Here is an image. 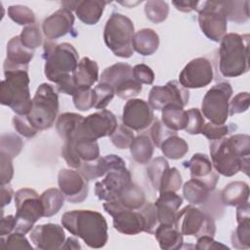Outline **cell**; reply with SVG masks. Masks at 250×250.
I'll list each match as a JSON object with an SVG mask.
<instances>
[{
	"label": "cell",
	"instance_id": "1",
	"mask_svg": "<svg viewBox=\"0 0 250 250\" xmlns=\"http://www.w3.org/2000/svg\"><path fill=\"white\" fill-rule=\"evenodd\" d=\"M210 155L213 168L225 177H232L242 171L249 174L250 137L234 134L220 140L210 141Z\"/></svg>",
	"mask_w": 250,
	"mask_h": 250
},
{
	"label": "cell",
	"instance_id": "2",
	"mask_svg": "<svg viewBox=\"0 0 250 250\" xmlns=\"http://www.w3.org/2000/svg\"><path fill=\"white\" fill-rule=\"evenodd\" d=\"M61 223L67 231L81 238L91 248H102L107 242V223L97 211H67L62 216Z\"/></svg>",
	"mask_w": 250,
	"mask_h": 250
},
{
	"label": "cell",
	"instance_id": "3",
	"mask_svg": "<svg viewBox=\"0 0 250 250\" xmlns=\"http://www.w3.org/2000/svg\"><path fill=\"white\" fill-rule=\"evenodd\" d=\"M249 34L228 33L220 41L219 71L223 77L240 76L249 70Z\"/></svg>",
	"mask_w": 250,
	"mask_h": 250
},
{
	"label": "cell",
	"instance_id": "4",
	"mask_svg": "<svg viewBox=\"0 0 250 250\" xmlns=\"http://www.w3.org/2000/svg\"><path fill=\"white\" fill-rule=\"evenodd\" d=\"M4 75L0 86L1 104L9 106L18 115H27L32 108L27 70H4Z\"/></svg>",
	"mask_w": 250,
	"mask_h": 250
},
{
	"label": "cell",
	"instance_id": "5",
	"mask_svg": "<svg viewBox=\"0 0 250 250\" xmlns=\"http://www.w3.org/2000/svg\"><path fill=\"white\" fill-rule=\"evenodd\" d=\"M45 60L44 74L48 80L55 84L64 76L71 74L78 65L79 55L70 43L56 44L45 41L43 48Z\"/></svg>",
	"mask_w": 250,
	"mask_h": 250
},
{
	"label": "cell",
	"instance_id": "6",
	"mask_svg": "<svg viewBox=\"0 0 250 250\" xmlns=\"http://www.w3.org/2000/svg\"><path fill=\"white\" fill-rule=\"evenodd\" d=\"M135 26L133 21L119 13H112L104 29V40L114 56L129 59L134 54L133 37Z\"/></svg>",
	"mask_w": 250,
	"mask_h": 250
},
{
	"label": "cell",
	"instance_id": "7",
	"mask_svg": "<svg viewBox=\"0 0 250 250\" xmlns=\"http://www.w3.org/2000/svg\"><path fill=\"white\" fill-rule=\"evenodd\" d=\"M59 112V96L55 88L42 83L37 88L32 99V108L26 115L30 124L38 131L50 129Z\"/></svg>",
	"mask_w": 250,
	"mask_h": 250
},
{
	"label": "cell",
	"instance_id": "8",
	"mask_svg": "<svg viewBox=\"0 0 250 250\" xmlns=\"http://www.w3.org/2000/svg\"><path fill=\"white\" fill-rule=\"evenodd\" d=\"M16 227L15 230L26 234L34 224L44 217V208L40 195L32 188H23L15 193Z\"/></svg>",
	"mask_w": 250,
	"mask_h": 250
},
{
	"label": "cell",
	"instance_id": "9",
	"mask_svg": "<svg viewBox=\"0 0 250 250\" xmlns=\"http://www.w3.org/2000/svg\"><path fill=\"white\" fill-rule=\"evenodd\" d=\"M174 226L183 235L187 236H214L216 232V225L213 218L191 204L187 205L180 211L178 210Z\"/></svg>",
	"mask_w": 250,
	"mask_h": 250
},
{
	"label": "cell",
	"instance_id": "10",
	"mask_svg": "<svg viewBox=\"0 0 250 250\" xmlns=\"http://www.w3.org/2000/svg\"><path fill=\"white\" fill-rule=\"evenodd\" d=\"M231 95V85L227 81L212 86L206 92L201 103L203 116L213 124H225L229 116V104Z\"/></svg>",
	"mask_w": 250,
	"mask_h": 250
},
{
	"label": "cell",
	"instance_id": "11",
	"mask_svg": "<svg viewBox=\"0 0 250 250\" xmlns=\"http://www.w3.org/2000/svg\"><path fill=\"white\" fill-rule=\"evenodd\" d=\"M196 12H198V23L203 34L214 42H220L227 34L228 29V21L221 2H200Z\"/></svg>",
	"mask_w": 250,
	"mask_h": 250
},
{
	"label": "cell",
	"instance_id": "12",
	"mask_svg": "<svg viewBox=\"0 0 250 250\" xmlns=\"http://www.w3.org/2000/svg\"><path fill=\"white\" fill-rule=\"evenodd\" d=\"M117 127L116 116L107 109H102L84 117L73 138L97 141L100 138L110 137Z\"/></svg>",
	"mask_w": 250,
	"mask_h": 250
},
{
	"label": "cell",
	"instance_id": "13",
	"mask_svg": "<svg viewBox=\"0 0 250 250\" xmlns=\"http://www.w3.org/2000/svg\"><path fill=\"white\" fill-rule=\"evenodd\" d=\"M104 209L113 218V228L118 232L126 235H135L145 231V219L139 209L124 208L117 199L105 201Z\"/></svg>",
	"mask_w": 250,
	"mask_h": 250
},
{
	"label": "cell",
	"instance_id": "14",
	"mask_svg": "<svg viewBox=\"0 0 250 250\" xmlns=\"http://www.w3.org/2000/svg\"><path fill=\"white\" fill-rule=\"evenodd\" d=\"M189 100L188 89L179 81L171 80L164 86H153L148 94V104L154 110H162L166 105L176 104L185 107Z\"/></svg>",
	"mask_w": 250,
	"mask_h": 250
},
{
	"label": "cell",
	"instance_id": "15",
	"mask_svg": "<svg viewBox=\"0 0 250 250\" xmlns=\"http://www.w3.org/2000/svg\"><path fill=\"white\" fill-rule=\"evenodd\" d=\"M61 153L69 167L78 169L82 162L98 159L100 157V147L97 141L71 138L64 141Z\"/></svg>",
	"mask_w": 250,
	"mask_h": 250
},
{
	"label": "cell",
	"instance_id": "16",
	"mask_svg": "<svg viewBox=\"0 0 250 250\" xmlns=\"http://www.w3.org/2000/svg\"><path fill=\"white\" fill-rule=\"evenodd\" d=\"M213 78L214 70L211 62L200 57L186 64L179 75V83L187 89H199L208 86Z\"/></svg>",
	"mask_w": 250,
	"mask_h": 250
},
{
	"label": "cell",
	"instance_id": "17",
	"mask_svg": "<svg viewBox=\"0 0 250 250\" xmlns=\"http://www.w3.org/2000/svg\"><path fill=\"white\" fill-rule=\"evenodd\" d=\"M122 124L132 131L143 132L154 121L153 109L147 102L141 99H130L123 106Z\"/></svg>",
	"mask_w": 250,
	"mask_h": 250
},
{
	"label": "cell",
	"instance_id": "18",
	"mask_svg": "<svg viewBox=\"0 0 250 250\" xmlns=\"http://www.w3.org/2000/svg\"><path fill=\"white\" fill-rule=\"evenodd\" d=\"M58 185L70 203H81L88 196L89 181L78 170L62 169L58 174Z\"/></svg>",
	"mask_w": 250,
	"mask_h": 250
},
{
	"label": "cell",
	"instance_id": "19",
	"mask_svg": "<svg viewBox=\"0 0 250 250\" xmlns=\"http://www.w3.org/2000/svg\"><path fill=\"white\" fill-rule=\"evenodd\" d=\"M131 182V173L126 167L111 170L105 174L104 180L95 184V194L100 200H115L118 198L123 188Z\"/></svg>",
	"mask_w": 250,
	"mask_h": 250
},
{
	"label": "cell",
	"instance_id": "20",
	"mask_svg": "<svg viewBox=\"0 0 250 250\" xmlns=\"http://www.w3.org/2000/svg\"><path fill=\"white\" fill-rule=\"evenodd\" d=\"M29 238L36 249L57 250L64 243L65 233L63 227L49 223L34 227L30 230Z\"/></svg>",
	"mask_w": 250,
	"mask_h": 250
},
{
	"label": "cell",
	"instance_id": "21",
	"mask_svg": "<svg viewBox=\"0 0 250 250\" xmlns=\"http://www.w3.org/2000/svg\"><path fill=\"white\" fill-rule=\"evenodd\" d=\"M73 24L72 12L66 8H61L44 20L42 30L48 39H59L72 32Z\"/></svg>",
	"mask_w": 250,
	"mask_h": 250
},
{
	"label": "cell",
	"instance_id": "22",
	"mask_svg": "<svg viewBox=\"0 0 250 250\" xmlns=\"http://www.w3.org/2000/svg\"><path fill=\"white\" fill-rule=\"evenodd\" d=\"M184 166L189 169L190 177L202 181L213 191L219 181V175L214 170L209 157L204 153H194L192 157L184 162Z\"/></svg>",
	"mask_w": 250,
	"mask_h": 250
},
{
	"label": "cell",
	"instance_id": "23",
	"mask_svg": "<svg viewBox=\"0 0 250 250\" xmlns=\"http://www.w3.org/2000/svg\"><path fill=\"white\" fill-rule=\"evenodd\" d=\"M7 58L4 61V70L14 69H28V64L33 59L34 52L25 48L20 39V36H14L7 43L6 48Z\"/></svg>",
	"mask_w": 250,
	"mask_h": 250
},
{
	"label": "cell",
	"instance_id": "24",
	"mask_svg": "<svg viewBox=\"0 0 250 250\" xmlns=\"http://www.w3.org/2000/svg\"><path fill=\"white\" fill-rule=\"evenodd\" d=\"M183 203V197L176 192L167 191L160 193L154 202L159 224L174 225L175 216Z\"/></svg>",
	"mask_w": 250,
	"mask_h": 250
},
{
	"label": "cell",
	"instance_id": "25",
	"mask_svg": "<svg viewBox=\"0 0 250 250\" xmlns=\"http://www.w3.org/2000/svg\"><path fill=\"white\" fill-rule=\"evenodd\" d=\"M72 78L76 89L91 88L99 80L98 63L87 57L81 59L72 72Z\"/></svg>",
	"mask_w": 250,
	"mask_h": 250
},
{
	"label": "cell",
	"instance_id": "26",
	"mask_svg": "<svg viewBox=\"0 0 250 250\" xmlns=\"http://www.w3.org/2000/svg\"><path fill=\"white\" fill-rule=\"evenodd\" d=\"M106 4H108V2L102 0L77 1L73 11L83 23L93 25L102 18Z\"/></svg>",
	"mask_w": 250,
	"mask_h": 250
},
{
	"label": "cell",
	"instance_id": "27",
	"mask_svg": "<svg viewBox=\"0 0 250 250\" xmlns=\"http://www.w3.org/2000/svg\"><path fill=\"white\" fill-rule=\"evenodd\" d=\"M249 186L245 182L235 181L228 184L221 192V200L226 206L237 207L249 199Z\"/></svg>",
	"mask_w": 250,
	"mask_h": 250
},
{
	"label": "cell",
	"instance_id": "28",
	"mask_svg": "<svg viewBox=\"0 0 250 250\" xmlns=\"http://www.w3.org/2000/svg\"><path fill=\"white\" fill-rule=\"evenodd\" d=\"M153 234L161 249L177 250L183 247V234L176 229L174 225L159 224Z\"/></svg>",
	"mask_w": 250,
	"mask_h": 250
},
{
	"label": "cell",
	"instance_id": "29",
	"mask_svg": "<svg viewBox=\"0 0 250 250\" xmlns=\"http://www.w3.org/2000/svg\"><path fill=\"white\" fill-rule=\"evenodd\" d=\"M133 49L142 56L154 54L159 46V36L151 28H143L137 31L133 37Z\"/></svg>",
	"mask_w": 250,
	"mask_h": 250
},
{
	"label": "cell",
	"instance_id": "30",
	"mask_svg": "<svg viewBox=\"0 0 250 250\" xmlns=\"http://www.w3.org/2000/svg\"><path fill=\"white\" fill-rule=\"evenodd\" d=\"M132 69L133 67L128 63H114L104 69L100 77V82L107 83L115 90L126 81L134 78L132 74Z\"/></svg>",
	"mask_w": 250,
	"mask_h": 250
},
{
	"label": "cell",
	"instance_id": "31",
	"mask_svg": "<svg viewBox=\"0 0 250 250\" xmlns=\"http://www.w3.org/2000/svg\"><path fill=\"white\" fill-rule=\"evenodd\" d=\"M212 190L205 183L197 179H190L183 187L184 198L191 205H201L207 202Z\"/></svg>",
	"mask_w": 250,
	"mask_h": 250
},
{
	"label": "cell",
	"instance_id": "32",
	"mask_svg": "<svg viewBox=\"0 0 250 250\" xmlns=\"http://www.w3.org/2000/svg\"><path fill=\"white\" fill-rule=\"evenodd\" d=\"M117 200L124 208L138 210L146 203V194L141 187L131 182L120 191Z\"/></svg>",
	"mask_w": 250,
	"mask_h": 250
},
{
	"label": "cell",
	"instance_id": "33",
	"mask_svg": "<svg viewBox=\"0 0 250 250\" xmlns=\"http://www.w3.org/2000/svg\"><path fill=\"white\" fill-rule=\"evenodd\" d=\"M161 122L172 131L185 130L188 122L187 110L176 104L166 105L162 109Z\"/></svg>",
	"mask_w": 250,
	"mask_h": 250
},
{
	"label": "cell",
	"instance_id": "34",
	"mask_svg": "<svg viewBox=\"0 0 250 250\" xmlns=\"http://www.w3.org/2000/svg\"><path fill=\"white\" fill-rule=\"evenodd\" d=\"M129 148L131 155L136 162L140 164H147L153 155L154 145L148 136L139 135L134 138Z\"/></svg>",
	"mask_w": 250,
	"mask_h": 250
},
{
	"label": "cell",
	"instance_id": "35",
	"mask_svg": "<svg viewBox=\"0 0 250 250\" xmlns=\"http://www.w3.org/2000/svg\"><path fill=\"white\" fill-rule=\"evenodd\" d=\"M84 116L74 112L62 113L56 122V129L59 136L63 141L73 138Z\"/></svg>",
	"mask_w": 250,
	"mask_h": 250
},
{
	"label": "cell",
	"instance_id": "36",
	"mask_svg": "<svg viewBox=\"0 0 250 250\" xmlns=\"http://www.w3.org/2000/svg\"><path fill=\"white\" fill-rule=\"evenodd\" d=\"M227 21L237 24L246 22L249 20L248 1H220Z\"/></svg>",
	"mask_w": 250,
	"mask_h": 250
},
{
	"label": "cell",
	"instance_id": "37",
	"mask_svg": "<svg viewBox=\"0 0 250 250\" xmlns=\"http://www.w3.org/2000/svg\"><path fill=\"white\" fill-rule=\"evenodd\" d=\"M64 196L62 192L55 188H48L40 194V200L44 208V217L49 218L56 215L63 206Z\"/></svg>",
	"mask_w": 250,
	"mask_h": 250
},
{
	"label": "cell",
	"instance_id": "38",
	"mask_svg": "<svg viewBox=\"0 0 250 250\" xmlns=\"http://www.w3.org/2000/svg\"><path fill=\"white\" fill-rule=\"evenodd\" d=\"M160 149L164 157L177 160L183 158L188 153V145L183 138L176 134L166 138L161 144Z\"/></svg>",
	"mask_w": 250,
	"mask_h": 250
},
{
	"label": "cell",
	"instance_id": "39",
	"mask_svg": "<svg viewBox=\"0 0 250 250\" xmlns=\"http://www.w3.org/2000/svg\"><path fill=\"white\" fill-rule=\"evenodd\" d=\"M145 13L151 22L160 23L168 17L169 5L165 1L149 0L145 4Z\"/></svg>",
	"mask_w": 250,
	"mask_h": 250
},
{
	"label": "cell",
	"instance_id": "40",
	"mask_svg": "<svg viewBox=\"0 0 250 250\" xmlns=\"http://www.w3.org/2000/svg\"><path fill=\"white\" fill-rule=\"evenodd\" d=\"M231 244L236 249L250 248V219L237 222L236 229L231 234Z\"/></svg>",
	"mask_w": 250,
	"mask_h": 250
},
{
	"label": "cell",
	"instance_id": "41",
	"mask_svg": "<svg viewBox=\"0 0 250 250\" xmlns=\"http://www.w3.org/2000/svg\"><path fill=\"white\" fill-rule=\"evenodd\" d=\"M22 146L21 138L14 133H4L0 137V152L7 154L12 159L20 154Z\"/></svg>",
	"mask_w": 250,
	"mask_h": 250
},
{
	"label": "cell",
	"instance_id": "42",
	"mask_svg": "<svg viewBox=\"0 0 250 250\" xmlns=\"http://www.w3.org/2000/svg\"><path fill=\"white\" fill-rule=\"evenodd\" d=\"M182 176L179 172V170L175 167L167 168L160 180L158 191L159 193L172 191L176 192L180 189L182 186Z\"/></svg>",
	"mask_w": 250,
	"mask_h": 250
},
{
	"label": "cell",
	"instance_id": "43",
	"mask_svg": "<svg viewBox=\"0 0 250 250\" xmlns=\"http://www.w3.org/2000/svg\"><path fill=\"white\" fill-rule=\"evenodd\" d=\"M167 168H169V163L165 157L162 156L156 157L148 163V166L146 167V174L155 190H158L160 180Z\"/></svg>",
	"mask_w": 250,
	"mask_h": 250
},
{
	"label": "cell",
	"instance_id": "44",
	"mask_svg": "<svg viewBox=\"0 0 250 250\" xmlns=\"http://www.w3.org/2000/svg\"><path fill=\"white\" fill-rule=\"evenodd\" d=\"M9 18L20 25L34 24L35 15L31 9L23 5H12L8 7Z\"/></svg>",
	"mask_w": 250,
	"mask_h": 250
},
{
	"label": "cell",
	"instance_id": "45",
	"mask_svg": "<svg viewBox=\"0 0 250 250\" xmlns=\"http://www.w3.org/2000/svg\"><path fill=\"white\" fill-rule=\"evenodd\" d=\"M74 106L81 111H87L95 106L96 94L93 88L77 89L72 95Z\"/></svg>",
	"mask_w": 250,
	"mask_h": 250
},
{
	"label": "cell",
	"instance_id": "46",
	"mask_svg": "<svg viewBox=\"0 0 250 250\" xmlns=\"http://www.w3.org/2000/svg\"><path fill=\"white\" fill-rule=\"evenodd\" d=\"M235 129H236V126L233 123L218 125V124H213L211 122H208L204 124L200 134L205 136L209 141H216L229 135Z\"/></svg>",
	"mask_w": 250,
	"mask_h": 250
},
{
	"label": "cell",
	"instance_id": "47",
	"mask_svg": "<svg viewBox=\"0 0 250 250\" xmlns=\"http://www.w3.org/2000/svg\"><path fill=\"white\" fill-rule=\"evenodd\" d=\"M19 36L21 44L29 50L33 51L42 44L41 31L36 24L26 25L22 28Z\"/></svg>",
	"mask_w": 250,
	"mask_h": 250
},
{
	"label": "cell",
	"instance_id": "48",
	"mask_svg": "<svg viewBox=\"0 0 250 250\" xmlns=\"http://www.w3.org/2000/svg\"><path fill=\"white\" fill-rule=\"evenodd\" d=\"M95 94H96V104L95 108L97 109H104L109 103L112 101L115 93L114 89L107 83L100 82L95 88Z\"/></svg>",
	"mask_w": 250,
	"mask_h": 250
},
{
	"label": "cell",
	"instance_id": "49",
	"mask_svg": "<svg viewBox=\"0 0 250 250\" xmlns=\"http://www.w3.org/2000/svg\"><path fill=\"white\" fill-rule=\"evenodd\" d=\"M1 248L3 249H27L33 250L32 245L28 242L23 233L14 231L5 236H1Z\"/></svg>",
	"mask_w": 250,
	"mask_h": 250
},
{
	"label": "cell",
	"instance_id": "50",
	"mask_svg": "<svg viewBox=\"0 0 250 250\" xmlns=\"http://www.w3.org/2000/svg\"><path fill=\"white\" fill-rule=\"evenodd\" d=\"M111 143L119 149L128 148L133 142L135 136L131 129L122 125H118L114 133L109 137Z\"/></svg>",
	"mask_w": 250,
	"mask_h": 250
},
{
	"label": "cell",
	"instance_id": "51",
	"mask_svg": "<svg viewBox=\"0 0 250 250\" xmlns=\"http://www.w3.org/2000/svg\"><path fill=\"white\" fill-rule=\"evenodd\" d=\"M188 122L185 131L190 135H198L205 124V120L198 108H189L187 110Z\"/></svg>",
	"mask_w": 250,
	"mask_h": 250
},
{
	"label": "cell",
	"instance_id": "52",
	"mask_svg": "<svg viewBox=\"0 0 250 250\" xmlns=\"http://www.w3.org/2000/svg\"><path fill=\"white\" fill-rule=\"evenodd\" d=\"M139 210L141 211L145 219V232L153 234L158 224L154 203L146 202Z\"/></svg>",
	"mask_w": 250,
	"mask_h": 250
},
{
	"label": "cell",
	"instance_id": "53",
	"mask_svg": "<svg viewBox=\"0 0 250 250\" xmlns=\"http://www.w3.org/2000/svg\"><path fill=\"white\" fill-rule=\"evenodd\" d=\"M176 134H177V132L172 131L169 128H167L158 119H154L153 123L151 124L150 137H151V141H152L153 145L157 147H160L161 144L163 143V141L166 138H168L169 136H172V135H176Z\"/></svg>",
	"mask_w": 250,
	"mask_h": 250
},
{
	"label": "cell",
	"instance_id": "54",
	"mask_svg": "<svg viewBox=\"0 0 250 250\" xmlns=\"http://www.w3.org/2000/svg\"><path fill=\"white\" fill-rule=\"evenodd\" d=\"M250 96L248 92H241L235 95L229 104V114L230 116L245 112L249 108Z\"/></svg>",
	"mask_w": 250,
	"mask_h": 250
},
{
	"label": "cell",
	"instance_id": "55",
	"mask_svg": "<svg viewBox=\"0 0 250 250\" xmlns=\"http://www.w3.org/2000/svg\"><path fill=\"white\" fill-rule=\"evenodd\" d=\"M13 126L15 130L21 136L25 138H33L38 133V130H36L28 121L26 115H15L13 117Z\"/></svg>",
	"mask_w": 250,
	"mask_h": 250
},
{
	"label": "cell",
	"instance_id": "56",
	"mask_svg": "<svg viewBox=\"0 0 250 250\" xmlns=\"http://www.w3.org/2000/svg\"><path fill=\"white\" fill-rule=\"evenodd\" d=\"M142 84L136 81L134 78L126 81L124 84L114 90L115 95L120 99H132L138 96L142 92Z\"/></svg>",
	"mask_w": 250,
	"mask_h": 250
},
{
	"label": "cell",
	"instance_id": "57",
	"mask_svg": "<svg viewBox=\"0 0 250 250\" xmlns=\"http://www.w3.org/2000/svg\"><path fill=\"white\" fill-rule=\"evenodd\" d=\"M132 74L134 79L141 84L150 85L153 83L155 78L153 70L145 63L136 64L132 69Z\"/></svg>",
	"mask_w": 250,
	"mask_h": 250
},
{
	"label": "cell",
	"instance_id": "58",
	"mask_svg": "<svg viewBox=\"0 0 250 250\" xmlns=\"http://www.w3.org/2000/svg\"><path fill=\"white\" fill-rule=\"evenodd\" d=\"M12 158L9 157L7 154L0 152V172H1V178L0 182L1 185H7L11 182L13 176H14V167Z\"/></svg>",
	"mask_w": 250,
	"mask_h": 250
},
{
	"label": "cell",
	"instance_id": "59",
	"mask_svg": "<svg viewBox=\"0 0 250 250\" xmlns=\"http://www.w3.org/2000/svg\"><path fill=\"white\" fill-rule=\"evenodd\" d=\"M229 249L227 245H224L216 240H214L211 235H201L197 237V242L195 245V249L198 250H210V249Z\"/></svg>",
	"mask_w": 250,
	"mask_h": 250
},
{
	"label": "cell",
	"instance_id": "60",
	"mask_svg": "<svg viewBox=\"0 0 250 250\" xmlns=\"http://www.w3.org/2000/svg\"><path fill=\"white\" fill-rule=\"evenodd\" d=\"M56 89L58 92L68 95V96H72L76 89V86L74 84L73 78H72V74H68L66 76H64L63 78H62L61 80H59L56 83Z\"/></svg>",
	"mask_w": 250,
	"mask_h": 250
},
{
	"label": "cell",
	"instance_id": "61",
	"mask_svg": "<svg viewBox=\"0 0 250 250\" xmlns=\"http://www.w3.org/2000/svg\"><path fill=\"white\" fill-rule=\"evenodd\" d=\"M16 227V218L13 215H8L6 217L1 218L0 223V235L5 236L12 233L15 230Z\"/></svg>",
	"mask_w": 250,
	"mask_h": 250
},
{
	"label": "cell",
	"instance_id": "62",
	"mask_svg": "<svg viewBox=\"0 0 250 250\" xmlns=\"http://www.w3.org/2000/svg\"><path fill=\"white\" fill-rule=\"evenodd\" d=\"M199 1H172V5L180 12L189 13L191 11H197Z\"/></svg>",
	"mask_w": 250,
	"mask_h": 250
},
{
	"label": "cell",
	"instance_id": "63",
	"mask_svg": "<svg viewBox=\"0 0 250 250\" xmlns=\"http://www.w3.org/2000/svg\"><path fill=\"white\" fill-rule=\"evenodd\" d=\"M13 195H14V190L9 184L1 185V207H2V209L6 205L10 204Z\"/></svg>",
	"mask_w": 250,
	"mask_h": 250
},
{
	"label": "cell",
	"instance_id": "64",
	"mask_svg": "<svg viewBox=\"0 0 250 250\" xmlns=\"http://www.w3.org/2000/svg\"><path fill=\"white\" fill-rule=\"evenodd\" d=\"M80 248H81V245L79 244L77 239L73 237H68L65 239L61 249H80Z\"/></svg>",
	"mask_w": 250,
	"mask_h": 250
}]
</instances>
